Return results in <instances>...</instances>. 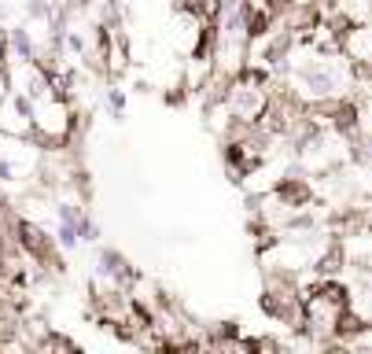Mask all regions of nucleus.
I'll list each match as a JSON object with an SVG mask.
<instances>
[]
</instances>
